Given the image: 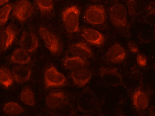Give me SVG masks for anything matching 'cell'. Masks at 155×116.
<instances>
[{
	"label": "cell",
	"instance_id": "5bb4252c",
	"mask_svg": "<svg viewBox=\"0 0 155 116\" xmlns=\"http://www.w3.org/2000/svg\"><path fill=\"white\" fill-rule=\"evenodd\" d=\"M66 98L65 93L62 91L52 92L46 98V104L49 108L57 109L60 108Z\"/></svg>",
	"mask_w": 155,
	"mask_h": 116
},
{
	"label": "cell",
	"instance_id": "3957f363",
	"mask_svg": "<svg viewBox=\"0 0 155 116\" xmlns=\"http://www.w3.org/2000/svg\"><path fill=\"white\" fill-rule=\"evenodd\" d=\"M127 10L122 4L116 3L111 6L109 10L110 22L117 27L125 26L127 22Z\"/></svg>",
	"mask_w": 155,
	"mask_h": 116
},
{
	"label": "cell",
	"instance_id": "2e32d148",
	"mask_svg": "<svg viewBox=\"0 0 155 116\" xmlns=\"http://www.w3.org/2000/svg\"><path fill=\"white\" fill-rule=\"evenodd\" d=\"M31 60V57L29 53L21 47L15 49L10 58L11 63L21 65L28 64Z\"/></svg>",
	"mask_w": 155,
	"mask_h": 116
},
{
	"label": "cell",
	"instance_id": "603a6c76",
	"mask_svg": "<svg viewBox=\"0 0 155 116\" xmlns=\"http://www.w3.org/2000/svg\"><path fill=\"white\" fill-rule=\"evenodd\" d=\"M137 0H126L128 12L130 16H133L136 13Z\"/></svg>",
	"mask_w": 155,
	"mask_h": 116
},
{
	"label": "cell",
	"instance_id": "ac0fdd59",
	"mask_svg": "<svg viewBox=\"0 0 155 116\" xmlns=\"http://www.w3.org/2000/svg\"><path fill=\"white\" fill-rule=\"evenodd\" d=\"M13 78L10 70L6 67H0V83L6 88L12 84Z\"/></svg>",
	"mask_w": 155,
	"mask_h": 116
},
{
	"label": "cell",
	"instance_id": "5b68a950",
	"mask_svg": "<svg viewBox=\"0 0 155 116\" xmlns=\"http://www.w3.org/2000/svg\"><path fill=\"white\" fill-rule=\"evenodd\" d=\"M39 35L46 48L52 54H56L60 50V44L57 36L47 28L41 27Z\"/></svg>",
	"mask_w": 155,
	"mask_h": 116
},
{
	"label": "cell",
	"instance_id": "d6986e66",
	"mask_svg": "<svg viewBox=\"0 0 155 116\" xmlns=\"http://www.w3.org/2000/svg\"><path fill=\"white\" fill-rule=\"evenodd\" d=\"M3 110L5 113L11 115L21 114L24 111L23 108L20 105L14 102L6 103L3 106Z\"/></svg>",
	"mask_w": 155,
	"mask_h": 116
},
{
	"label": "cell",
	"instance_id": "277c9868",
	"mask_svg": "<svg viewBox=\"0 0 155 116\" xmlns=\"http://www.w3.org/2000/svg\"><path fill=\"white\" fill-rule=\"evenodd\" d=\"M84 16L86 21L90 24L95 25L102 24L106 20L105 9L100 5H91L86 10Z\"/></svg>",
	"mask_w": 155,
	"mask_h": 116
},
{
	"label": "cell",
	"instance_id": "ba28073f",
	"mask_svg": "<svg viewBox=\"0 0 155 116\" xmlns=\"http://www.w3.org/2000/svg\"><path fill=\"white\" fill-rule=\"evenodd\" d=\"M16 34L14 27L10 25L0 30V51H5L9 47L15 39Z\"/></svg>",
	"mask_w": 155,
	"mask_h": 116
},
{
	"label": "cell",
	"instance_id": "4fadbf2b",
	"mask_svg": "<svg viewBox=\"0 0 155 116\" xmlns=\"http://www.w3.org/2000/svg\"><path fill=\"white\" fill-rule=\"evenodd\" d=\"M92 76L91 71L86 69L72 71L71 77L74 83L81 87L87 84Z\"/></svg>",
	"mask_w": 155,
	"mask_h": 116
},
{
	"label": "cell",
	"instance_id": "52a82bcc",
	"mask_svg": "<svg viewBox=\"0 0 155 116\" xmlns=\"http://www.w3.org/2000/svg\"><path fill=\"white\" fill-rule=\"evenodd\" d=\"M19 44L21 48L28 53H31L38 48L39 41L37 36L34 33L24 31L21 34Z\"/></svg>",
	"mask_w": 155,
	"mask_h": 116
},
{
	"label": "cell",
	"instance_id": "ffe728a7",
	"mask_svg": "<svg viewBox=\"0 0 155 116\" xmlns=\"http://www.w3.org/2000/svg\"><path fill=\"white\" fill-rule=\"evenodd\" d=\"M20 98L22 102L28 106H33L35 105V99L34 93L28 88H25L22 90Z\"/></svg>",
	"mask_w": 155,
	"mask_h": 116
},
{
	"label": "cell",
	"instance_id": "44dd1931",
	"mask_svg": "<svg viewBox=\"0 0 155 116\" xmlns=\"http://www.w3.org/2000/svg\"><path fill=\"white\" fill-rule=\"evenodd\" d=\"M42 14L49 13L53 9L52 0H35Z\"/></svg>",
	"mask_w": 155,
	"mask_h": 116
},
{
	"label": "cell",
	"instance_id": "8fae6325",
	"mask_svg": "<svg viewBox=\"0 0 155 116\" xmlns=\"http://www.w3.org/2000/svg\"><path fill=\"white\" fill-rule=\"evenodd\" d=\"M69 50L74 56H78L85 60L90 58L92 56L91 49L84 42H80L72 45Z\"/></svg>",
	"mask_w": 155,
	"mask_h": 116
},
{
	"label": "cell",
	"instance_id": "9c48e42d",
	"mask_svg": "<svg viewBox=\"0 0 155 116\" xmlns=\"http://www.w3.org/2000/svg\"><path fill=\"white\" fill-rule=\"evenodd\" d=\"M126 56L124 49L117 43L115 44L111 47L105 54L106 58L109 61L116 64L122 62Z\"/></svg>",
	"mask_w": 155,
	"mask_h": 116
},
{
	"label": "cell",
	"instance_id": "7a4b0ae2",
	"mask_svg": "<svg viewBox=\"0 0 155 116\" xmlns=\"http://www.w3.org/2000/svg\"><path fill=\"white\" fill-rule=\"evenodd\" d=\"M44 77V84L46 88L63 86L67 81L65 76L54 66H51L46 69Z\"/></svg>",
	"mask_w": 155,
	"mask_h": 116
},
{
	"label": "cell",
	"instance_id": "8992f818",
	"mask_svg": "<svg viewBox=\"0 0 155 116\" xmlns=\"http://www.w3.org/2000/svg\"><path fill=\"white\" fill-rule=\"evenodd\" d=\"M34 10L32 5L28 0H19L14 7L12 14L19 21L23 22L32 15Z\"/></svg>",
	"mask_w": 155,
	"mask_h": 116
},
{
	"label": "cell",
	"instance_id": "7c38bea8",
	"mask_svg": "<svg viewBox=\"0 0 155 116\" xmlns=\"http://www.w3.org/2000/svg\"><path fill=\"white\" fill-rule=\"evenodd\" d=\"M31 72V70L28 66L19 65L13 67L12 73L13 79L18 83H22L29 79Z\"/></svg>",
	"mask_w": 155,
	"mask_h": 116
},
{
	"label": "cell",
	"instance_id": "484cf974",
	"mask_svg": "<svg viewBox=\"0 0 155 116\" xmlns=\"http://www.w3.org/2000/svg\"><path fill=\"white\" fill-rule=\"evenodd\" d=\"M10 0H0V7L8 2Z\"/></svg>",
	"mask_w": 155,
	"mask_h": 116
},
{
	"label": "cell",
	"instance_id": "e0dca14e",
	"mask_svg": "<svg viewBox=\"0 0 155 116\" xmlns=\"http://www.w3.org/2000/svg\"><path fill=\"white\" fill-rule=\"evenodd\" d=\"M133 104L137 109L144 110L148 106L149 100L147 95L143 91L138 90L134 94L132 97Z\"/></svg>",
	"mask_w": 155,
	"mask_h": 116
},
{
	"label": "cell",
	"instance_id": "4316f807",
	"mask_svg": "<svg viewBox=\"0 0 155 116\" xmlns=\"http://www.w3.org/2000/svg\"><path fill=\"white\" fill-rule=\"evenodd\" d=\"M89 0L93 1H98L100 0Z\"/></svg>",
	"mask_w": 155,
	"mask_h": 116
},
{
	"label": "cell",
	"instance_id": "7402d4cb",
	"mask_svg": "<svg viewBox=\"0 0 155 116\" xmlns=\"http://www.w3.org/2000/svg\"><path fill=\"white\" fill-rule=\"evenodd\" d=\"M12 8L11 5L8 4L0 8V26H3L7 22Z\"/></svg>",
	"mask_w": 155,
	"mask_h": 116
},
{
	"label": "cell",
	"instance_id": "9a60e30c",
	"mask_svg": "<svg viewBox=\"0 0 155 116\" xmlns=\"http://www.w3.org/2000/svg\"><path fill=\"white\" fill-rule=\"evenodd\" d=\"M87 64L86 60L74 56L65 58L63 62L65 68L72 71L85 69Z\"/></svg>",
	"mask_w": 155,
	"mask_h": 116
},
{
	"label": "cell",
	"instance_id": "30bf717a",
	"mask_svg": "<svg viewBox=\"0 0 155 116\" xmlns=\"http://www.w3.org/2000/svg\"><path fill=\"white\" fill-rule=\"evenodd\" d=\"M81 35L87 42L94 45H101L104 42V38L103 34L94 29H84L81 33Z\"/></svg>",
	"mask_w": 155,
	"mask_h": 116
},
{
	"label": "cell",
	"instance_id": "d4e9b609",
	"mask_svg": "<svg viewBox=\"0 0 155 116\" xmlns=\"http://www.w3.org/2000/svg\"><path fill=\"white\" fill-rule=\"evenodd\" d=\"M128 46L129 50L132 53H135L138 51V47L134 42L129 41L128 44Z\"/></svg>",
	"mask_w": 155,
	"mask_h": 116
},
{
	"label": "cell",
	"instance_id": "cb8c5ba5",
	"mask_svg": "<svg viewBox=\"0 0 155 116\" xmlns=\"http://www.w3.org/2000/svg\"><path fill=\"white\" fill-rule=\"evenodd\" d=\"M137 63L140 66H144L146 65L147 60L145 56L141 53H138L136 56Z\"/></svg>",
	"mask_w": 155,
	"mask_h": 116
},
{
	"label": "cell",
	"instance_id": "6da1fadb",
	"mask_svg": "<svg viewBox=\"0 0 155 116\" xmlns=\"http://www.w3.org/2000/svg\"><path fill=\"white\" fill-rule=\"evenodd\" d=\"M80 11L76 6L69 7L63 11L62 18L66 30L69 33L79 31V18Z\"/></svg>",
	"mask_w": 155,
	"mask_h": 116
}]
</instances>
